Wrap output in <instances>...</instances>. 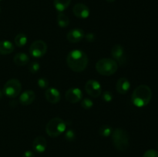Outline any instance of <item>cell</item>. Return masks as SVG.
I'll return each instance as SVG.
<instances>
[{"instance_id": "obj_1", "label": "cell", "mask_w": 158, "mask_h": 157, "mask_svg": "<svg viewBox=\"0 0 158 157\" xmlns=\"http://www.w3.org/2000/svg\"><path fill=\"white\" fill-rule=\"evenodd\" d=\"M87 55L83 51L80 49H74L70 51L66 56V63L69 69L75 72H83L87 67Z\"/></svg>"}, {"instance_id": "obj_2", "label": "cell", "mask_w": 158, "mask_h": 157, "mask_svg": "<svg viewBox=\"0 0 158 157\" xmlns=\"http://www.w3.org/2000/svg\"><path fill=\"white\" fill-rule=\"evenodd\" d=\"M152 97V91L147 85H140L133 92L131 101L137 107H144L149 104Z\"/></svg>"}, {"instance_id": "obj_3", "label": "cell", "mask_w": 158, "mask_h": 157, "mask_svg": "<svg viewBox=\"0 0 158 157\" xmlns=\"http://www.w3.org/2000/svg\"><path fill=\"white\" fill-rule=\"evenodd\" d=\"M112 142L114 147L119 151H125L129 147V135L126 130L120 128L113 130Z\"/></svg>"}, {"instance_id": "obj_4", "label": "cell", "mask_w": 158, "mask_h": 157, "mask_svg": "<svg viewBox=\"0 0 158 157\" xmlns=\"http://www.w3.org/2000/svg\"><path fill=\"white\" fill-rule=\"evenodd\" d=\"M96 70L99 74L105 76H110L115 73L118 69V65L113 58H103L96 63Z\"/></svg>"}, {"instance_id": "obj_5", "label": "cell", "mask_w": 158, "mask_h": 157, "mask_svg": "<svg viewBox=\"0 0 158 157\" xmlns=\"http://www.w3.org/2000/svg\"><path fill=\"white\" fill-rule=\"evenodd\" d=\"M66 123L62 119L55 117L49 120L46 126V132L48 135L56 138L63 134L66 131Z\"/></svg>"}, {"instance_id": "obj_6", "label": "cell", "mask_w": 158, "mask_h": 157, "mask_svg": "<svg viewBox=\"0 0 158 157\" xmlns=\"http://www.w3.org/2000/svg\"><path fill=\"white\" fill-rule=\"evenodd\" d=\"M22 90V84L19 80L11 78L4 85L2 92L8 98H15L19 95Z\"/></svg>"}, {"instance_id": "obj_7", "label": "cell", "mask_w": 158, "mask_h": 157, "mask_svg": "<svg viewBox=\"0 0 158 157\" xmlns=\"http://www.w3.org/2000/svg\"><path fill=\"white\" fill-rule=\"evenodd\" d=\"M29 52L34 58H41L47 52V45L43 40H36L31 44Z\"/></svg>"}, {"instance_id": "obj_8", "label": "cell", "mask_w": 158, "mask_h": 157, "mask_svg": "<svg viewBox=\"0 0 158 157\" xmlns=\"http://www.w3.org/2000/svg\"><path fill=\"white\" fill-rule=\"evenodd\" d=\"M85 90L89 96L97 98L102 94V86L97 80L89 79L85 85Z\"/></svg>"}, {"instance_id": "obj_9", "label": "cell", "mask_w": 158, "mask_h": 157, "mask_svg": "<svg viewBox=\"0 0 158 157\" xmlns=\"http://www.w3.org/2000/svg\"><path fill=\"white\" fill-rule=\"evenodd\" d=\"M111 55H112L114 60H115L117 65L120 66H123L127 62V56L125 53V50L121 45L117 44L113 46L111 50Z\"/></svg>"}, {"instance_id": "obj_10", "label": "cell", "mask_w": 158, "mask_h": 157, "mask_svg": "<svg viewBox=\"0 0 158 157\" xmlns=\"http://www.w3.org/2000/svg\"><path fill=\"white\" fill-rule=\"evenodd\" d=\"M83 94L81 89L79 88H71L65 93V98L69 103H77L83 99Z\"/></svg>"}, {"instance_id": "obj_11", "label": "cell", "mask_w": 158, "mask_h": 157, "mask_svg": "<svg viewBox=\"0 0 158 157\" xmlns=\"http://www.w3.org/2000/svg\"><path fill=\"white\" fill-rule=\"evenodd\" d=\"M85 33L84 31L82 29H73L66 35V38L69 42L72 43H77L80 42V41L84 38Z\"/></svg>"}, {"instance_id": "obj_12", "label": "cell", "mask_w": 158, "mask_h": 157, "mask_svg": "<svg viewBox=\"0 0 158 157\" xmlns=\"http://www.w3.org/2000/svg\"><path fill=\"white\" fill-rule=\"evenodd\" d=\"M73 12L76 17L80 18H87L90 15V11L87 6L83 3H77L73 6Z\"/></svg>"}, {"instance_id": "obj_13", "label": "cell", "mask_w": 158, "mask_h": 157, "mask_svg": "<svg viewBox=\"0 0 158 157\" xmlns=\"http://www.w3.org/2000/svg\"><path fill=\"white\" fill-rule=\"evenodd\" d=\"M45 96L46 100L52 104H56L61 99V95L60 91L53 87L48 88L45 92Z\"/></svg>"}, {"instance_id": "obj_14", "label": "cell", "mask_w": 158, "mask_h": 157, "mask_svg": "<svg viewBox=\"0 0 158 157\" xmlns=\"http://www.w3.org/2000/svg\"><path fill=\"white\" fill-rule=\"evenodd\" d=\"M35 99V94L31 89H28V90L24 91L23 93L20 95L19 101L20 104L23 105V106H29L32 104L34 102Z\"/></svg>"}, {"instance_id": "obj_15", "label": "cell", "mask_w": 158, "mask_h": 157, "mask_svg": "<svg viewBox=\"0 0 158 157\" xmlns=\"http://www.w3.org/2000/svg\"><path fill=\"white\" fill-rule=\"evenodd\" d=\"M32 148L37 153H43L47 148V141L43 136H37L32 143Z\"/></svg>"}, {"instance_id": "obj_16", "label": "cell", "mask_w": 158, "mask_h": 157, "mask_svg": "<svg viewBox=\"0 0 158 157\" xmlns=\"http://www.w3.org/2000/svg\"><path fill=\"white\" fill-rule=\"evenodd\" d=\"M130 88H131V83L127 78L122 77L117 80V84H116V89L118 93L125 95L128 92Z\"/></svg>"}, {"instance_id": "obj_17", "label": "cell", "mask_w": 158, "mask_h": 157, "mask_svg": "<svg viewBox=\"0 0 158 157\" xmlns=\"http://www.w3.org/2000/svg\"><path fill=\"white\" fill-rule=\"evenodd\" d=\"M15 47L14 45L9 40L0 41V55H9L13 52Z\"/></svg>"}, {"instance_id": "obj_18", "label": "cell", "mask_w": 158, "mask_h": 157, "mask_svg": "<svg viewBox=\"0 0 158 157\" xmlns=\"http://www.w3.org/2000/svg\"><path fill=\"white\" fill-rule=\"evenodd\" d=\"M13 61L15 65L19 66H26L29 62V57L25 52H19L15 54L13 58Z\"/></svg>"}, {"instance_id": "obj_19", "label": "cell", "mask_w": 158, "mask_h": 157, "mask_svg": "<svg viewBox=\"0 0 158 157\" xmlns=\"http://www.w3.org/2000/svg\"><path fill=\"white\" fill-rule=\"evenodd\" d=\"M71 0H54L53 6L56 10L59 12H63L69 6Z\"/></svg>"}, {"instance_id": "obj_20", "label": "cell", "mask_w": 158, "mask_h": 157, "mask_svg": "<svg viewBox=\"0 0 158 157\" xmlns=\"http://www.w3.org/2000/svg\"><path fill=\"white\" fill-rule=\"evenodd\" d=\"M57 23L60 28H66L69 25V18L63 12H60L57 15Z\"/></svg>"}, {"instance_id": "obj_21", "label": "cell", "mask_w": 158, "mask_h": 157, "mask_svg": "<svg viewBox=\"0 0 158 157\" xmlns=\"http://www.w3.org/2000/svg\"><path fill=\"white\" fill-rule=\"evenodd\" d=\"M28 38L25 34L23 33H19L18 35H15V38H14V42H15V44L17 47L22 48L23 46H25L27 43Z\"/></svg>"}, {"instance_id": "obj_22", "label": "cell", "mask_w": 158, "mask_h": 157, "mask_svg": "<svg viewBox=\"0 0 158 157\" xmlns=\"http://www.w3.org/2000/svg\"><path fill=\"white\" fill-rule=\"evenodd\" d=\"M113 132V129L108 125H103L99 129V134L103 137H108L111 135Z\"/></svg>"}, {"instance_id": "obj_23", "label": "cell", "mask_w": 158, "mask_h": 157, "mask_svg": "<svg viewBox=\"0 0 158 157\" xmlns=\"http://www.w3.org/2000/svg\"><path fill=\"white\" fill-rule=\"evenodd\" d=\"M40 65L38 62L33 61L30 62L29 66V71L32 74H35L40 71Z\"/></svg>"}, {"instance_id": "obj_24", "label": "cell", "mask_w": 158, "mask_h": 157, "mask_svg": "<svg viewBox=\"0 0 158 157\" xmlns=\"http://www.w3.org/2000/svg\"><path fill=\"white\" fill-rule=\"evenodd\" d=\"M94 106V103H93L92 100L89 98H85L82 100L81 102V106L84 109H86V110H89Z\"/></svg>"}, {"instance_id": "obj_25", "label": "cell", "mask_w": 158, "mask_h": 157, "mask_svg": "<svg viewBox=\"0 0 158 157\" xmlns=\"http://www.w3.org/2000/svg\"><path fill=\"white\" fill-rule=\"evenodd\" d=\"M65 139L69 142H73L76 139V133L73 129H69L65 131Z\"/></svg>"}, {"instance_id": "obj_26", "label": "cell", "mask_w": 158, "mask_h": 157, "mask_svg": "<svg viewBox=\"0 0 158 157\" xmlns=\"http://www.w3.org/2000/svg\"><path fill=\"white\" fill-rule=\"evenodd\" d=\"M37 84H38V86L41 89H46V88L49 86V81L46 78H40L37 81Z\"/></svg>"}, {"instance_id": "obj_27", "label": "cell", "mask_w": 158, "mask_h": 157, "mask_svg": "<svg viewBox=\"0 0 158 157\" xmlns=\"http://www.w3.org/2000/svg\"><path fill=\"white\" fill-rule=\"evenodd\" d=\"M103 99L104 100L106 103H110L112 101L113 99V94L112 92L110 91H105L103 93Z\"/></svg>"}, {"instance_id": "obj_28", "label": "cell", "mask_w": 158, "mask_h": 157, "mask_svg": "<svg viewBox=\"0 0 158 157\" xmlns=\"http://www.w3.org/2000/svg\"><path fill=\"white\" fill-rule=\"evenodd\" d=\"M143 157H158V152L154 149H149L144 152Z\"/></svg>"}, {"instance_id": "obj_29", "label": "cell", "mask_w": 158, "mask_h": 157, "mask_svg": "<svg viewBox=\"0 0 158 157\" xmlns=\"http://www.w3.org/2000/svg\"><path fill=\"white\" fill-rule=\"evenodd\" d=\"M35 155H34L33 152L30 150H27L23 154V157H34Z\"/></svg>"}, {"instance_id": "obj_30", "label": "cell", "mask_w": 158, "mask_h": 157, "mask_svg": "<svg viewBox=\"0 0 158 157\" xmlns=\"http://www.w3.org/2000/svg\"><path fill=\"white\" fill-rule=\"evenodd\" d=\"M85 37H86V38L87 39L88 42H93L94 40V34L92 33L87 34L86 35H85Z\"/></svg>"}, {"instance_id": "obj_31", "label": "cell", "mask_w": 158, "mask_h": 157, "mask_svg": "<svg viewBox=\"0 0 158 157\" xmlns=\"http://www.w3.org/2000/svg\"><path fill=\"white\" fill-rule=\"evenodd\" d=\"M2 95H3V92H2V90H0V99L2 98Z\"/></svg>"}, {"instance_id": "obj_32", "label": "cell", "mask_w": 158, "mask_h": 157, "mask_svg": "<svg viewBox=\"0 0 158 157\" xmlns=\"http://www.w3.org/2000/svg\"><path fill=\"white\" fill-rule=\"evenodd\" d=\"M106 2H114V1H115V0H106Z\"/></svg>"}, {"instance_id": "obj_33", "label": "cell", "mask_w": 158, "mask_h": 157, "mask_svg": "<svg viewBox=\"0 0 158 157\" xmlns=\"http://www.w3.org/2000/svg\"><path fill=\"white\" fill-rule=\"evenodd\" d=\"M0 12H1V7H0Z\"/></svg>"}, {"instance_id": "obj_34", "label": "cell", "mask_w": 158, "mask_h": 157, "mask_svg": "<svg viewBox=\"0 0 158 157\" xmlns=\"http://www.w3.org/2000/svg\"><path fill=\"white\" fill-rule=\"evenodd\" d=\"M157 147H158V143H157Z\"/></svg>"}, {"instance_id": "obj_35", "label": "cell", "mask_w": 158, "mask_h": 157, "mask_svg": "<svg viewBox=\"0 0 158 157\" xmlns=\"http://www.w3.org/2000/svg\"><path fill=\"white\" fill-rule=\"evenodd\" d=\"M0 1H2V0H0Z\"/></svg>"}]
</instances>
